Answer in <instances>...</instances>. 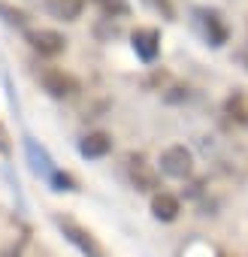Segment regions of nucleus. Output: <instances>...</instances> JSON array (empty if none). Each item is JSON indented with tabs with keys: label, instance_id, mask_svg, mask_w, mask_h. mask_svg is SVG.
Here are the masks:
<instances>
[{
	"label": "nucleus",
	"instance_id": "f257e3e1",
	"mask_svg": "<svg viewBox=\"0 0 248 257\" xmlns=\"http://www.w3.org/2000/svg\"><path fill=\"white\" fill-rule=\"evenodd\" d=\"M25 155H28V164H31L34 176H37V179H43L52 191H76V179H73V176H67V173H61V170L55 167L52 155H49L37 140L25 137Z\"/></svg>",
	"mask_w": 248,
	"mask_h": 257
},
{
	"label": "nucleus",
	"instance_id": "f03ea898",
	"mask_svg": "<svg viewBox=\"0 0 248 257\" xmlns=\"http://www.w3.org/2000/svg\"><path fill=\"white\" fill-rule=\"evenodd\" d=\"M55 227L61 230V236L82 254V257H106V251H103V245L82 227V224H76L73 218H55Z\"/></svg>",
	"mask_w": 248,
	"mask_h": 257
},
{
	"label": "nucleus",
	"instance_id": "7ed1b4c3",
	"mask_svg": "<svg viewBox=\"0 0 248 257\" xmlns=\"http://www.w3.org/2000/svg\"><path fill=\"white\" fill-rule=\"evenodd\" d=\"M194 22H197L200 34H203V40H206L212 49H221V46L230 40V28H227V22L221 19V13H218V10L197 7V10H194Z\"/></svg>",
	"mask_w": 248,
	"mask_h": 257
},
{
	"label": "nucleus",
	"instance_id": "20e7f679",
	"mask_svg": "<svg viewBox=\"0 0 248 257\" xmlns=\"http://www.w3.org/2000/svg\"><path fill=\"white\" fill-rule=\"evenodd\" d=\"M40 85H43L46 94L55 97V100H67V97H73V94L79 91V82H76L70 73L58 70V67H43V70H40Z\"/></svg>",
	"mask_w": 248,
	"mask_h": 257
},
{
	"label": "nucleus",
	"instance_id": "39448f33",
	"mask_svg": "<svg viewBox=\"0 0 248 257\" xmlns=\"http://www.w3.org/2000/svg\"><path fill=\"white\" fill-rule=\"evenodd\" d=\"M161 173L170 179H188L194 173V155L185 146H170L161 155Z\"/></svg>",
	"mask_w": 248,
	"mask_h": 257
},
{
	"label": "nucleus",
	"instance_id": "423d86ee",
	"mask_svg": "<svg viewBox=\"0 0 248 257\" xmlns=\"http://www.w3.org/2000/svg\"><path fill=\"white\" fill-rule=\"evenodd\" d=\"M124 167H128V179L137 191H158V173L143 155H128Z\"/></svg>",
	"mask_w": 248,
	"mask_h": 257
},
{
	"label": "nucleus",
	"instance_id": "0eeeda50",
	"mask_svg": "<svg viewBox=\"0 0 248 257\" xmlns=\"http://www.w3.org/2000/svg\"><path fill=\"white\" fill-rule=\"evenodd\" d=\"M131 46H134V52L143 64H155L158 55H161V34L155 28H137L131 34Z\"/></svg>",
	"mask_w": 248,
	"mask_h": 257
},
{
	"label": "nucleus",
	"instance_id": "6e6552de",
	"mask_svg": "<svg viewBox=\"0 0 248 257\" xmlns=\"http://www.w3.org/2000/svg\"><path fill=\"white\" fill-rule=\"evenodd\" d=\"M25 37H28L31 49H34V52H40L43 58H55V55H61V52L67 49V40H64L58 31H49V28H40V31H28Z\"/></svg>",
	"mask_w": 248,
	"mask_h": 257
},
{
	"label": "nucleus",
	"instance_id": "1a4fd4ad",
	"mask_svg": "<svg viewBox=\"0 0 248 257\" xmlns=\"http://www.w3.org/2000/svg\"><path fill=\"white\" fill-rule=\"evenodd\" d=\"M109 152H112V137L103 134V131H94V134H88V137L79 140V155L88 158V161H100Z\"/></svg>",
	"mask_w": 248,
	"mask_h": 257
},
{
	"label": "nucleus",
	"instance_id": "9d476101",
	"mask_svg": "<svg viewBox=\"0 0 248 257\" xmlns=\"http://www.w3.org/2000/svg\"><path fill=\"white\" fill-rule=\"evenodd\" d=\"M179 212H182V206H179V200L173 194H164V191H155L152 194V215H155V221L170 224V221L179 218Z\"/></svg>",
	"mask_w": 248,
	"mask_h": 257
},
{
	"label": "nucleus",
	"instance_id": "9b49d317",
	"mask_svg": "<svg viewBox=\"0 0 248 257\" xmlns=\"http://www.w3.org/2000/svg\"><path fill=\"white\" fill-rule=\"evenodd\" d=\"M46 10L58 22H76L85 10V0H46Z\"/></svg>",
	"mask_w": 248,
	"mask_h": 257
},
{
	"label": "nucleus",
	"instance_id": "f8f14e48",
	"mask_svg": "<svg viewBox=\"0 0 248 257\" xmlns=\"http://www.w3.org/2000/svg\"><path fill=\"white\" fill-rule=\"evenodd\" d=\"M94 4L100 7V13H103L106 19H121V16L131 13V4H128V0H94Z\"/></svg>",
	"mask_w": 248,
	"mask_h": 257
},
{
	"label": "nucleus",
	"instance_id": "ddd939ff",
	"mask_svg": "<svg viewBox=\"0 0 248 257\" xmlns=\"http://www.w3.org/2000/svg\"><path fill=\"white\" fill-rule=\"evenodd\" d=\"M0 19H4L10 28H19V31H25V28H28V16H25L22 10L7 7V4H0Z\"/></svg>",
	"mask_w": 248,
	"mask_h": 257
},
{
	"label": "nucleus",
	"instance_id": "4468645a",
	"mask_svg": "<svg viewBox=\"0 0 248 257\" xmlns=\"http://www.w3.org/2000/svg\"><path fill=\"white\" fill-rule=\"evenodd\" d=\"M146 4H149L152 10H158L164 19H173V16H176V10H173V4H170V0H146Z\"/></svg>",
	"mask_w": 248,
	"mask_h": 257
},
{
	"label": "nucleus",
	"instance_id": "2eb2a0df",
	"mask_svg": "<svg viewBox=\"0 0 248 257\" xmlns=\"http://www.w3.org/2000/svg\"><path fill=\"white\" fill-rule=\"evenodd\" d=\"M0 155H13V146H10V137H7V131H4V124H0Z\"/></svg>",
	"mask_w": 248,
	"mask_h": 257
},
{
	"label": "nucleus",
	"instance_id": "dca6fc26",
	"mask_svg": "<svg viewBox=\"0 0 248 257\" xmlns=\"http://www.w3.org/2000/svg\"><path fill=\"white\" fill-rule=\"evenodd\" d=\"M239 61L245 64V70H248V40H245V49H242V55H239Z\"/></svg>",
	"mask_w": 248,
	"mask_h": 257
},
{
	"label": "nucleus",
	"instance_id": "f3484780",
	"mask_svg": "<svg viewBox=\"0 0 248 257\" xmlns=\"http://www.w3.org/2000/svg\"><path fill=\"white\" fill-rule=\"evenodd\" d=\"M218 257H230V254H218Z\"/></svg>",
	"mask_w": 248,
	"mask_h": 257
}]
</instances>
